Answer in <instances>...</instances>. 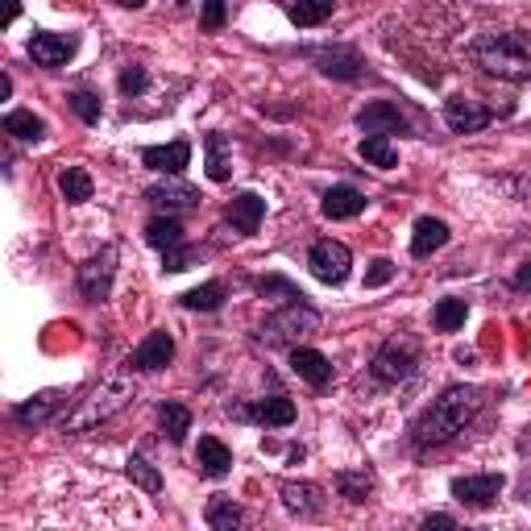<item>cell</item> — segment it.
<instances>
[{"instance_id":"cell-1","label":"cell","mask_w":531,"mask_h":531,"mask_svg":"<svg viewBox=\"0 0 531 531\" xmlns=\"http://www.w3.org/2000/svg\"><path fill=\"white\" fill-rule=\"evenodd\" d=\"M482 403H486V395L478 386H449L424 415L415 419V428H411L415 449H436V444L457 440L473 424V415L482 411Z\"/></svg>"},{"instance_id":"cell-2","label":"cell","mask_w":531,"mask_h":531,"mask_svg":"<svg viewBox=\"0 0 531 531\" xmlns=\"http://www.w3.org/2000/svg\"><path fill=\"white\" fill-rule=\"evenodd\" d=\"M469 59L498 79L527 83L531 79V30H502V34L494 30V34L473 38Z\"/></svg>"},{"instance_id":"cell-3","label":"cell","mask_w":531,"mask_h":531,"mask_svg":"<svg viewBox=\"0 0 531 531\" xmlns=\"http://www.w3.org/2000/svg\"><path fill=\"white\" fill-rule=\"evenodd\" d=\"M137 395V386L129 378H104L96 390H88V399H79L67 415H63V432L67 436H83L96 432L100 424H108L113 415H121Z\"/></svg>"},{"instance_id":"cell-4","label":"cell","mask_w":531,"mask_h":531,"mask_svg":"<svg viewBox=\"0 0 531 531\" xmlns=\"http://www.w3.org/2000/svg\"><path fill=\"white\" fill-rule=\"evenodd\" d=\"M316 328H320V312H316V307L307 303V295H303V299L283 303V312H274V316L258 328V341H266V345H299L303 337H312Z\"/></svg>"},{"instance_id":"cell-5","label":"cell","mask_w":531,"mask_h":531,"mask_svg":"<svg viewBox=\"0 0 531 531\" xmlns=\"http://www.w3.org/2000/svg\"><path fill=\"white\" fill-rule=\"evenodd\" d=\"M419 353H424L419 337H411V332H399V337H390V341L378 345V353L370 361V374L378 382H407L419 370Z\"/></svg>"},{"instance_id":"cell-6","label":"cell","mask_w":531,"mask_h":531,"mask_svg":"<svg viewBox=\"0 0 531 531\" xmlns=\"http://www.w3.org/2000/svg\"><path fill=\"white\" fill-rule=\"evenodd\" d=\"M113 274H117V249L104 245L100 254H92L79 266V295L88 303H104L108 291H113Z\"/></svg>"},{"instance_id":"cell-7","label":"cell","mask_w":531,"mask_h":531,"mask_svg":"<svg viewBox=\"0 0 531 531\" xmlns=\"http://www.w3.org/2000/svg\"><path fill=\"white\" fill-rule=\"evenodd\" d=\"M307 270H312L320 283L328 287H341L349 270H353V254H349V245L341 241H316L312 245V254H307Z\"/></svg>"},{"instance_id":"cell-8","label":"cell","mask_w":531,"mask_h":531,"mask_svg":"<svg viewBox=\"0 0 531 531\" xmlns=\"http://www.w3.org/2000/svg\"><path fill=\"white\" fill-rule=\"evenodd\" d=\"M75 50H79V38L75 34H46V30H38L30 38V59L38 67H67Z\"/></svg>"},{"instance_id":"cell-9","label":"cell","mask_w":531,"mask_h":531,"mask_svg":"<svg viewBox=\"0 0 531 531\" xmlns=\"http://www.w3.org/2000/svg\"><path fill=\"white\" fill-rule=\"evenodd\" d=\"M357 125L366 129V133H382V137H390V133L407 137V133H411V121L399 113V104H390V100H374V104H366V108L357 113Z\"/></svg>"},{"instance_id":"cell-10","label":"cell","mask_w":531,"mask_h":531,"mask_svg":"<svg viewBox=\"0 0 531 531\" xmlns=\"http://www.w3.org/2000/svg\"><path fill=\"white\" fill-rule=\"evenodd\" d=\"M502 486H507L502 473H473V478H453V498L465 502V507H490L502 494Z\"/></svg>"},{"instance_id":"cell-11","label":"cell","mask_w":531,"mask_h":531,"mask_svg":"<svg viewBox=\"0 0 531 531\" xmlns=\"http://www.w3.org/2000/svg\"><path fill=\"white\" fill-rule=\"evenodd\" d=\"M175 357V337L171 332H150V337L133 349L129 357V370H142V374H154V370H166Z\"/></svg>"},{"instance_id":"cell-12","label":"cell","mask_w":531,"mask_h":531,"mask_svg":"<svg viewBox=\"0 0 531 531\" xmlns=\"http://www.w3.org/2000/svg\"><path fill=\"white\" fill-rule=\"evenodd\" d=\"M316 67L328 75V79H361L366 75V59L353 50V46H332V50H316L312 54Z\"/></svg>"},{"instance_id":"cell-13","label":"cell","mask_w":531,"mask_h":531,"mask_svg":"<svg viewBox=\"0 0 531 531\" xmlns=\"http://www.w3.org/2000/svg\"><path fill=\"white\" fill-rule=\"evenodd\" d=\"M444 121H449L453 133H482L494 121V113H490V108H482V104L465 100V96H453L449 104H444Z\"/></svg>"},{"instance_id":"cell-14","label":"cell","mask_w":531,"mask_h":531,"mask_svg":"<svg viewBox=\"0 0 531 531\" xmlns=\"http://www.w3.org/2000/svg\"><path fill=\"white\" fill-rule=\"evenodd\" d=\"M241 419H254V424H266V428H287L295 424V403L287 395H270V399H258L237 411Z\"/></svg>"},{"instance_id":"cell-15","label":"cell","mask_w":531,"mask_h":531,"mask_svg":"<svg viewBox=\"0 0 531 531\" xmlns=\"http://www.w3.org/2000/svg\"><path fill=\"white\" fill-rule=\"evenodd\" d=\"M146 200L158 208V212H191V208H200V191L187 187V183H158L146 191Z\"/></svg>"},{"instance_id":"cell-16","label":"cell","mask_w":531,"mask_h":531,"mask_svg":"<svg viewBox=\"0 0 531 531\" xmlns=\"http://www.w3.org/2000/svg\"><path fill=\"white\" fill-rule=\"evenodd\" d=\"M320 212L328 220H349V216H361L366 212V195H361L357 187L341 183V187H328L324 191V200H320Z\"/></svg>"},{"instance_id":"cell-17","label":"cell","mask_w":531,"mask_h":531,"mask_svg":"<svg viewBox=\"0 0 531 531\" xmlns=\"http://www.w3.org/2000/svg\"><path fill=\"white\" fill-rule=\"evenodd\" d=\"M59 407H63V390H42V395L17 403L13 419H17V424H25V428H42V424H50V415L59 411Z\"/></svg>"},{"instance_id":"cell-18","label":"cell","mask_w":531,"mask_h":531,"mask_svg":"<svg viewBox=\"0 0 531 531\" xmlns=\"http://www.w3.org/2000/svg\"><path fill=\"white\" fill-rule=\"evenodd\" d=\"M283 507L299 519H312L324 511V490L312 482H283Z\"/></svg>"},{"instance_id":"cell-19","label":"cell","mask_w":531,"mask_h":531,"mask_svg":"<svg viewBox=\"0 0 531 531\" xmlns=\"http://www.w3.org/2000/svg\"><path fill=\"white\" fill-rule=\"evenodd\" d=\"M262 216H266V200L258 191H241L237 200L229 204V225L237 229V233H258V225H262Z\"/></svg>"},{"instance_id":"cell-20","label":"cell","mask_w":531,"mask_h":531,"mask_svg":"<svg viewBox=\"0 0 531 531\" xmlns=\"http://www.w3.org/2000/svg\"><path fill=\"white\" fill-rule=\"evenodd\" d=\"M444 245H449V225L436 220V216H419L415 233H411V254L428 258V254H436V249H444Z\"/></svg>"},{"instance_id":"cell-21","label":"cell","mask_w":531,"mask_h":531,"mask_svg":"<svg viewBox=\"0 0 531 531\" xmlns=\"http://www.w3.org/2000/svg\"><path fill=\"white\" fill-rule=\"evenodd\" d=\"M291 370L303 382H312V386H328L332 382V361L324 353H316V349H303V345L291 349Z\"/></svg>"},{"instance_id":"cell-22","label":"cell","mask_w":531,"mask_h":531,"mask_svg":"<svg viewBox=\"0 0 531 531\" xmlns=\"http://www.w3.org/2000/svg\"><path fill=\"white\" fill-rule=\"evenodd\" d=\"M142 162L150 166V171L179 175L183 166L191 162V146H187V142H171V146H146V150H142Z\"/></svg>"},{"instance_id":"cell-23","label":"cell","mask_w":531,"mask_h":531,"mask_svg":"<svg viewBox=\"0 0 531 531\" xmlns=\"http://www.w3.org/2000/svg\"><path fill=\"white\" fill-rule=\"evenodd\" d=\"M195 461H200V469L208 473V478H225V473L233 469V453H229L216 436H200V449H195Z\"/></svg>"},{"instance_id":"cell-24","label":"cell","mask_w":531,"mask_h":531,"mask_svg":"<svg viewBox=\"0 0 531 531\" xmlns=\"http://www.w3.org/2000/svg\"><path fill=\"white\" fill-rule=\"evenodd\" d=\"M146 241H150L154 249H162V254H166V249H179V245H187V237H183V225H179V220H175L171 212L150 220V225H146Z\"/></svg>"},{"instance_id":"cell-25","label":"cell","mask_w":531,"mask_h":531,"mask_svg":"<svg viewBox=\"0 0 531 531\" xmlns=\"http://www.w3.org/2000/svg\"><path fill=\"white\" fill-rule=\"evenodd\" d=\"M357 154L366 158L370 166H382V171L399 166V150H395V142H390V137H382V133H366V137H361Z\"/></svg>"},{"instance_id":"cell-26","label":"cell","mask_w":531,"mask_h":531,"mask_svg":"<svg viewBox=\"0 0 531 531\" xmlns=\"http://www.w3.org/2000/svg\"><path fill=\"white\" fill-rule=\"evenodd\" d=\"M241 523H245V511L237 507L229 494H212V498H208V527L233 531V527H241Z\"/></svg>"},{"instance_id":"cell-27","label":"cell","mask_w":531,"mask_h":531,"mask_svg":"<svg viewBox=\"0 0 531 531\" xmlns=\"http://www.w3.org/2000/svg\"><path fill=\"white\" fill-rule=\"evenodd\" d=\"M332 13H337V0H291V5H287V17L295 25H320Z\"/></svg>"},{"instance_id":"cell-28","label":"cell","mask_w":531,"mask_h":531,"mask_svg":"<svg viewBox=\"0 0 531 531\" xmlns=\"http://www.w3.org/2000/svg\"><path fill=\"white\" fill-rule=\"evenodd\" d=\"M158 419H162V432H166V440H171V444H183L187 440V432H191V411L183 403H162L158 407Z\"/></svg>"},{"instance_id":"cell-29","label":"cell","mask_w":531,"mask_h":531,"mask_svg":"<svg viewBox=\"0 0 531 531\" xmlns=\"http://www.w3.org/2000/svg\"><path fill=\"white\" fill-rule=\"evenodd\" d=\"M229 175H233V166H229V137L225 133H208V179L225 183Z\"/></svg>"},{"instance_id":"cell-30","label":"cell","mask_w":531,"mask_h":531,"mask_svg":"<svg viewBox=\"0 0 531 531\" xmlns=\"http://www.w3.org/2000/svg\"><path fill=\"white\" fill-rule=\"evenodd\" d=\"M59 191L67 195V204H88L92 200V175L83 166H67L59 175Z\"/></svg>"},{"instance_id":"cell-31","label":"cell","mask_w":531,"mask_h":531,"mask_svg":"<svg viewBox=\"0 0 531 531\" xmlns=\"http://www.w3.org/2000/svg\"><path fill=\"white\" fill-rule=\"evenodd\" d=\"M337 490H341V498H349V502H366L370 490H374V478H370L366 469H341V473H337Z\"/></svg>"},{"instance_id":"cell-32","label":"cell","mask_w":531,"mask_h":531,"mask_svg":"<svg viewBox=\"0 0 531 531\" xmlns=\"http://www.w3.org/2000/svg\"><path fill=\"white\" fill-rule=\"evenodd\" d=\"M225 295H229L225 283H204V287L179 295V299H183V307H191V312H216V307L225 303Z\"/></svg>"},{"instance_id":"cell-33","label":"cell","mask_w":531,"mask_h":531,"mask_svg":"<svg viewBox=\"0 0 531 531\" xmlns=\"http://www.w3.org/2000/svg\"><path fill=\"white\" fill-rule=\"evenodd\" d=\"M5 133L21 137V142H38V137L46 133V121H42V117H34V113H25V108H17V113H9V117H5Z\"/></svg>"},{"instance_id":"cell-34","label":"cell","mask_w":531,"mask_h":531,"mask_svg":"<svg viewBox=\"0 0 531 531\" xmlns=\"http://www.w3.org/2000/svg\"><path fill=\"white\" fill-rule=\"evenodd\" d=\"M465 316H469V303L465 299H440L436 312H432V320H436L440 332H457L465 324Z\"/></svg>"},{"instance_id":"cell-35","label":"cell","mask_w":531,"mask_h":531,"mask_svg":"<svg viewBox=\"0 0 531 531\" xmlns=\"http://www.w3.org/2000/svg\"><path fill=\"white\" fill-rule=\"evenodd\" d=\"M125 469H129V478H133L137 486H142L146 494H158V490H162V478H158V469H154V465H150V461H146L142 453H133V457L125 461Z\"/></svg>"},{"instance_id":"cell-36","label":"cell","mask_w":531,"mask_h":531,"mask_svg":"<svg viewBox=\"0 0 531 531\" xmlns=\"http://www.w3.org/2000/svg\"><path fill=\"white\" fill-rule=\"evenodd\" d=\"M67 100H71V108H75V113L88 121V125L100 121V96H92V92H71Z\"/></svg>"},{"instance_id":"cell-37","label":"cell","mask_w":531,"mask_h":531,"mask_svg":"<svg viewBox=\"0 0 531 531\" xmlns=\"http://www.w3.org/2000/svg\"><path fill=\"white\" fill-rule=\"evenodd\" d=\"M146 88H150L146 67H125V71H121V92H125V96H137V92H146Z\"/></svg>"},{"instance_id":"cell-38","label":"cell","mask_w":531,"mask_h":531,"mask_svg":"<svg viewBox=\"0 0 531 531\" xmlns=\"http://www.w3.org/2000/svg\"><path fill=\"white\" fill-rule=\"evenodd\" d=\"M258 291H262V295H283V303H291V299H303V291H299V287H291L287 278H262V283H258Z\"/></svg>"},{"instance_id":"cell-39","label":"cell","mask_w":531,"mask_h":531,"mask_svg":"<svg viewBox=\"0 0 531 531\" xmlns=\"http://www.w3.org/2000/svg\"><path fill=\"white\" fill-rule=\"evenodd\" d=\"M390 278H395V262H390V258H378V262H370V270H366V287H386Z\"/></svg>"},{"instance_id":"cell-40","label":"cell","mask_w":531,"mask_h":531,"mask_svg":"<svg viewBox=\"0 0 531 531\" xmlns=\"http://www.w3.org/2000/svg\"><path fill=\"white\" fill-rule=\"evenodd\" d=\"M200 5H204V25H208V30H220V25H225V17H229L225 0H200Z\"/></svg>"},{"instance_id":"cell-41","label":"cell","mask_w":531,"mask_h":531,"mask_svg":"<svg viewBox=\"0 0 531 531\" xmlns=\"http://www.w3.org/2000/svg\"><path fill=\"white\" fill-rule=\"evenodd\" d=\"M162 262H166V270H171V274H179V270H187V266H191V249H187V245H179V249H166V254H162Z\"/></svg>"},{"instance_id":"cell-42","label":"cell","mask_w":531,"mask_h":531,"mask_svg":"<svg viewBox=\"0 0 531 531\" xmlns=\"http://www.w3.org/2000/svg\"><path fill=\"white\" fill-rule=\"evenodd\" d=\"M515 287H519V291H531V258L515 270Z\"/></svg>"},{"instance_id":"cell-43","label":"cell","mask_w":531,"mask_h":531,"mask_svg":"<svg viewBox=\"0 0 531 531\" xmlns=\"http://www.w3.org/2000/svg\"><path fill=\"white\" fill-rule=\"evenodd\" d=\"M424 527H457L453 515H424Z\"/></svg>"},{"instance_id":"cell-44","label":"cell","mask_w":531,"mask_h":531,"mask_svg":"<svg viewBox=\"0 0 531 531\" xmlns=\"http://www.w3.org/2000/svg\"><path fill=\"white\" fill-rule=\"evenodd\" d=\"M17 13H21L17 0H5V25H13V21H17Z\"/></svg>"},{"instance_id":"cell-45","label":"cell","mask_w":531,"mask_h":531,"mask_svg":"<svg viewBox=\"0 0 531 531\" xmlns=\"http://www.w3.org/2000/svg\"><path fill=\"white\" fill-rule=\"evenodd\" d=\"M117 5H125V9H142L146 0H117Z\"/></svg>"}]
</instances>
